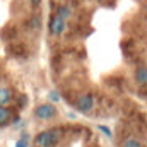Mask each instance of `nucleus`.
Wrapping results in <instances>:
<instances>
[{
	"label": "nucleus",
	"mask_w": 147,
	"mask_h": 147,
	"mask_svg": "<svg viewBox=\"0 0 147 147\" xmlns=\"http://www.w3.org/2000/svg\"><path fill=\"white\" fill-rule=\"evenodd\" d=\"M121 147H144V146H142L140 140H137V139H134V137H128V139H125V140L121 142Z\"/></svg>",
	"instance_id": "8"
},
{
	"label": "nucleus",
	"mask_w": 147,
	"mask_h": 147,
	"mask_svg": "<svg viewBox=\"0 0 147 147\" xmlns=\"http://www.w3.org/2000/svg\"><path fill=\"white\" fill-rule=\"evenodd\" d=\"M60 137H62V130L60 128H50L46 132H41L36 137V146L39 147H55L60 142Z\"/></svg>",
	"instance_id": "1"
},
{
	"label": "nucleus",
	"mask_w": 147,
	"mask_h": 147,
	"mask_svg": "<svg viewBox=\"0 0 147 147\" xmlns=\"http://www.w3.org/2000/svg\"><path fill=\"white\" fill-rule=\"evenodd\" d=\"M75 106L80 113H87V111H91L94 108V98L91 94H82V96H79Z\"/></svg>",
	"instance_id": "3"
},
{
	"label": "nucleus",
	"mask_w": 147,
	"mask_h": 147,
	"mask_svg": "<svg viewBox=\"0 0 147 147\" xmlns=\"http://www.w3.org/2000/svg\"><path fill=\"white\" fill-rule=\"evenodd\" d=\"M34 115L39 120H51L57 115V108L53 105H50V103H45V105H39L34 110Z\"/></svg>",
	"instance_id": "2"
},
{
	"label": "nucleus",
	"mask_w": 147,
	"mask_h": 147,
	"mask_svg": "<svg viewBox=\"0 0 147 147\" xmlns=\"http://www.w3.org/2000/svg\"><path fill=\"white\" fill-rule=\"evenodd\" d=\"M99 130L106 135V137H111V130L108 128V127H105V125H99Z\"/></svg>",
	"instance_id": "12"
},
{
	"label": "nucleus",
	"mask_w": 147,
	"mask_h": 147,
	"mask_svg": "<svg viewBox=\"0 0 147 147\" xmlns=\"http://www.w3.org/2000/svg\"><path fill=\"white\" fill-rule=\"evenodd\" d=\"M31 3H33L34 7H38V5H39V0H31Z\"/></svg>",
	"instance_id": "14"
},
{
	"label": "nucleus",
	"mask_w": 147,
	"mask_h": 147,
	"mask_svg": "<svg viewBox=\"0 0 147 147\" xmlns=\"http://www.w3.org/2000/svg\"><path fill=\"white\" fill-rule=\"evenodd\" d=\"M31 26H34V29H39V26H41V22H39V17H38L36 14L31 17Z\"/></svg>",
	"instance_id": "11"
},
{
	"label": "nucleus",
	"mask_w": 147,
	"mask_h": 147,
	"mask_svg": "<svg viewBox=\"0 0 147 147\" xmlns=\"http://www.w3.org/2000/svg\"><path fill=\"white\" fill-rule=\"evenodd\" d=\"M12 101V94H10V91L7 89V87H0V105H9Z\"/></svg>",
	"instance_id": "5"
},
{
	"label": "nucleus",
	"mask_w": 147,
	"mask_h": 147,
	"mask_svg": "<svg viewBox=\"0 0 147 147\" xmlns=\"http://www.w3.org/2000/svg\"><path fill=\"white\" fill-rule=\"evenodd\" d=\"M50 99H51V101H60V96H58V92L51 91V92H50Z\"/></svg>",
	"instance_id": "13"
},
{
	"label": "nucleus",
	"mask_w": 147,
	"mask_h": 147,
	"mask_svg": "<svg viewBox=\"0 0 147 147\" xmlns=\"http://www.w3.org/2000/svg\"><path fill=\"white\" fill-rule=\"evenodd\" d=\"M135 80H137L139 84H147V69H144V67L137 69V72H135Z\"/></svg>",
	"instance_id": "7"
},
{
	"label": "nucleus",
	"mask_w": 147,
	"mask_h": 147,
	"mask_svg": "<svg viewBox=\"0 0 147 147\" xmlns=\"http://www.w3.org/2000/svg\"><path fill=\"white\" fill-rule=\"evenodd\" d=\"M28 142H29V137L24 134L19 140H17V144H16V147H28Z\"/></svg>",
	"instance_id": "10"
},
{
	"label": "nucleus",
	"mask_w": 147,
	"mask_h": 147,
	"mask_svg": "<svg viewBox=\"0 0 147 147\" xmlns=\"http://www.w3.org/2000/svg\"><path fill=\"white\" fill-rule=\"evenodd\" d=\"M60 17H63V19H67L69 16H70V7H67V5H62L60 9H58V12H57Z\"/></svg>",
	"instance_id": "9"
},
{
	"label": "nucleus",
	"mask_w": 147,
	"mask_h": 147,
	"mask_svg": "<svg viewBox=\"0 0 147 147\" xmlns=\"http://www.w3.org/2000/svg\"><path fill=\"white\" fill-rule=\"evenodd\" d=\"M10 116H12V113H10V110H9L7 106L0 105V125H5V123H9Z\"/></svg>",
	"instance_id": "6"
},
{
	"label": "nucleus",
	"mask_w": 147,
	"mask_h": 147,
	"mask_svg": "<svg viewBox=\"0 0 147 147\" xmlns=\"http://www.w3.org/2000/svg\"><path fill=\"white\" fill-rule=\"evenodd\" d=\"M63 29H65V19L60 17L58 14L53 16L51 21H50V33H51L53 36H60V34L63 33Z\"/></svg>",
	"instance_id": "4"
}]
</instances>
